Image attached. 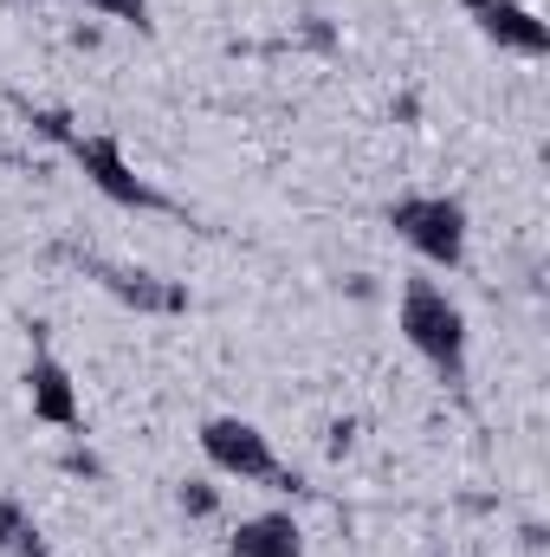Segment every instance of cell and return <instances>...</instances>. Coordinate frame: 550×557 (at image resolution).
<instances>
[{"instance_id": "6da1fadb", "label": "cell", "mask_w": 550, "mask_h": 557, "mask_svg": "<svg viewBox=\"0 0 550 557\" xmlns=\"http://www.w3.org/2000/svg\"><path fill=\"white\" fill-rule=\"evenodd\" d=\"M396 331H402V344L427 363V376H434L447 396H466V376H473V331H466L460 298H453L440 278H427V273L402 278Z\"/></svg>"}, {"instance_id": "7a4b0ae2", "label": "cell", "mask_w": 550, "mask_h": 557, "mask_svg": "<svg viewBox=\"0 0 550 557\" xmlns=\"http://www.w3.org/2000/svg\"><path fill=\"white\" fill-rule=\"evenodd\" d=\"M383 221L396 227V240L409 247L414 260H427V267H440V273H460L466 267V201L460 195H440V188H427V195H396L389 208H383Z\"/></svg>"}, {"instance_id": "3957f363", "label": "cell", "mask_w": 550, "mask_h": 557, "mask_svg": "<svg viewBox=\"0 0 550 557\" xmlns=\"http://www.w3.org/2000/svg\"><path fill=\"white\" fill-rule=\"evenodd\" d=\"M59 149H65V162H72L111 208H130V214H175V201H168L149 175H137V162L124 156V143L111 137V131H72V137H59Z\"/></svg>"}, {"instance_id": "277c9868", "label": "cell", "mask_w": 550, "mask_h": 557, "mask_svg": "<svg viewBox=\"0 0 550 557\" xmlns=\"http://www.w3.org/2000/svg\"><path fill=\"white\" fill-rule=\"evenodd\" d=\"M195 441H201V460H208L214 473L240 480V486H278V493H304V480L278 467L273 434H266L260 421H247V416H208Z\"/></svg>"}, {"instance_id": "5b68a950", "label": "cell", "mask_w": 550, "mask_h": 557, "mask_svg": "<svg viewBox=\"0 0 550 557\" xmlns=\"http://www.w3.org/2000/svg\"><path fill=\"white\" fill-rule=\"evenodd\" d=\"M59 260H72L85 278H98L117 305H130V311H149V318H175V311H188V292L175 285V278L149 273V267H124V260H104V253H85V247H59Z\"/></svg>"}, {"instance_id": "8992f818", "label": "cell", "mask_w": 550, "mask_h": 557, "mask_svg": "<svg viewBox=\"0 0 550 557\" xmlns=\"http://www.w3.org/2000/svg\"><path fill=\"white\" fill-rule=\"evenodd\" d=\"M460 13H466L473 33L492 39L499 52H518V59H545L550 52V26L525 7V0H460Z\"/></svg>"}, {"instance_id": "52a82bcc", "label": "cell", "mask_w": 550, "mask_h": 557, "mask_svg": "<svg viewBox=\"0 0 550 557\" xmlns=\"http://www.w3.org/2000/svg\"><path fill=\"white\" fill-rule=\"evenodd\" d=\"M26 403H33V416L52 421V428H65V434H78L85 428V403H78V383H72V370L39 344L33 357H26Z\"/></svg>"}, {"instance_id": "ba28073f", "label": "cell", "mask_w": 550, "mask_h": 557, "mask_svg": "<svg viewBox=\"0 0 550 557\" xmlns=\"http://www.w3.org/2000/svg\"><path fill=\"white\" fill-rule=\"evenodd\" d=\"M227 557H304V525L291 512H253L234 525Z\"/></svg>"}, {"instance_id": "9c48e42d", "label": "cell", "mask_w": 550, "mask_h": 557, "mask_svg": "<svg viewBox=\"0 0 550 557\" xmlns=\"http://www.w3.org/2000/svg\"><path fill=\"white\" fill-rule=\"evenodd\" d=\"M0 557H59L52 539H46V525L13 493H0Z\"/></svg>"}, {"instance_id": "30bf717a", "label": "cell", "mask_w": 550, "mask_h": 557, "mask_svg": "<svg viewBox=\"0 0 550 557\" xmlns=\"http://www.w3.org/2000/svg\"><path fill=\"white\" fill-rule=\"evenodd\" d=\"M78 7H91V13H104V20H117V26L155 33V7H149V0H78Z\"/></svg>"}, {"instance_id": "8fae6325", "label": "cell", "mask_w": 550, "mask_h": 557, "mask_svg": "<svg viewBox=\"0 0 550 557\" xmlns=\"http://www.w3.org/2000/svg\"><path fill=\"white\" fill-rule=\"evenodd\" d=\"M214 506H221V499H214V486H208V480H188V486H182V512H195V519H208Z\"/></svg>"}]
</instances>
